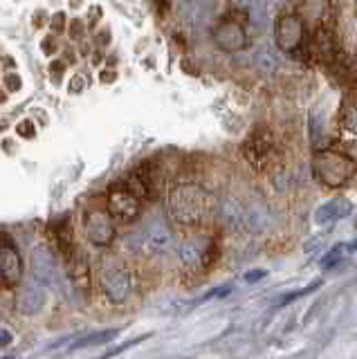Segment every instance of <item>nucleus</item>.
<instances>
[{
	"mask_svg": "<svg viewBox=\"0 0 357 359\" xmlns=\"http://www.w3.org/2000/svg\"><path fill=\"white\" fill-rule=\"evenodd\" d=\"M339 123H342L344 130L357 135V93H353L344 99L342 112H339Z\"/></svg>",
	"mask_w": 357,
	"mask_h": 359,
	"instance_id": "nucleus-16",
	"label": "nucleus"
},
{
	"mask_svg": "<svg viewBox=\"0 0 357 359\" xmlns=\"http://www.w3.org/2000/svg\"><path fill=\"white\" fill-rule=\"evenodd\" d=\"M216 211L214 196L198 184H180L169 196V213L180 224H203Z\"/></svg>",
	"mask_w": 357,
	"mask_h": 359,
	"instance_id": "nucleus-1",
	"label": "nucleus"
},
{
	"mask_svg": "<svg viewBox=\"0 0 357 359\" xmlns=\"http://www.w3.org/2000/svg\"><path fill=\"white\" fill-rule=\"evenodd\" d=\"M0 276L9 285H16L20 276H23V263H20L18 250L9 241L0 245Z\"/></svg>",
	"mask_w": 357,
	"mask_h": 359,
	"instance_id": "nucleus-13",
	"label": "nucleus"
},
{
	"mask_svg": "<svg viewBox=\"0 0 357 359\" xmlns=\"http://www.w3.org/2000/svg\"><path fill=\"white\" fill-rule=\"evenodd\" d=\"M222 220H225L229 227H238V224L245 222V211L241 209L238 202H234V200H227L225 202V207H222Z\"/></svg>",
	"mask_w": 357,
	"mask_h": 359,
	"instance_id": "nucleus-20",
	"label": "nucleus"
},
{
	"mask_svg": "<svg viewBox=\"0 0 357 359\" xmlns=\"http://www.w3.org/2000/svg\"><path fill=\"white\" fill-rule=\"evenodd\" d=\"M102 287L106 292L108 301L124 303L133 292V274L126 267H110L102 274Z\"/></svg>",
	"mask_w": 357,
	"mask_h": 359,
	"instance_id": "nucleus-8",
	"label": "nucleus"
},
{
	"mask_svg": "<svg viewBox=\"0 0 357 359\" xmlns=\"http://www.w3.org/2000/svg\"><path fill=\"white\" fill-rule=\"evenodd\" d=\"M243 153L248 155V160L252 162V166L263 168L276 157V142L270 135V130L259 128L248 142L243 144Z\"/></svg>",
	"mask_w": 357,
	"mask_h": 359,
	"instance_id": "nucleus-5",
	"label": "nucleus"
},
{
	"mask_svg": "<svg viewBox=\"0 0 357 359\" xmlns=\"http://www.w3.org/2000/svg\"><path fill=\"white\" fill-rule=\"evenodd\" d=\"M137 247L149 254H166L173 247V231L162 220H151L147 229L135 233Z\"/></svg>",
	"mask_w": 357,
	"mask_h": 359,
	"instance_id": "nucleus-4",
	"label": "nucleus"
},
{
	"mask_svg": "<svg viewBox=\"0 0 357 359\" xmlns=\"http://www.w3.org/2000/svg\"><path fill=\"white\" fill-rule=\"evenodd\" d=\"M18 135H20V137L32 140V137H34V135H36L34 123H32V121H20V123H18Z\"/></svg>",
	"mask_w": 357,
	"mask_h": 359,
	"instance_id": "nucleus-22",
	"label": "nucleus"
},
{
	"mask_svg": "<svg viewBox=\"0 0 357 359\" xmlns=\"http://www.w3.org/2000/svg\"><path fill=\"white\" fill-rule=\"evenodd\" d=\"M346 252H349V245H337V247H332V250L321 258V267L323 269H328V267H335L337 265L342 258L346 256Z\"/></svg>",
	"mask_w": 357,
	"mask_h": 359,
	"instance_id": "nucleus-21",
	"label": "nucleus"
},
{
	"mask_svg": "<svg viewBox=\"0 0 357 359\" xmlns=\"http://www.w3.org/2000/svg\"><path fill=\"white\" fill-rule=\"evenodd\" d=\"M335 36H332V32H330V27L326 25V27H317L315 29V50H317V54L321 56V59H332L335 56Z\"/></svg>",
	"mask_w": 357,
	"mask_h": 359,
	"instance_id": "nucleus-17",
	"label": "nucleus"
},
{
	"mask_svg": "<svg viewBox=\"0 0 357 359\" xmlns=\"http://www.w3.org/2000/svg\"><path fill=\"white\" fill-rule=\"evenodd\" d=\"M353 211V205L346 198H335L328 200L326 205H321L315 211V222L317 224H330V222H337L342 218H346L349 213Z\"/></svg>",
	"mask_w": 357,
	"mask_h": 359,
	"instance_id": "nucleus-15",
	"label": "nucleus"
},
{
	"mask_svg": "<svg viewBox=\"0 0 357 359\" xmlns=\"http://www.w3.org/2000/svg\"><path fill=\"white\" fill-rule=\"evenodd\" d=\"M254 61H256V67L263 72V74H272L276 70V56L270 48H259V52H256L254 56Z\"/></svg>",
	"mask_w": 357,
	"mask_h": 359,
	"instance_id": "nucleus-19",
	"label": "nucleus"
},
{
	"mask_svg": "<svg viewBox=\"0 0 357 359\" xmlns=\"http://www.w3.org/2000/svg\"><path fill=\"white\" fill-rule=\"evenodd\" d=\"M83 229H86L88 241L99 247H106L115 241V224H113L110 211H90L86 216Z\"/></svg>",
	"mask_w": 357,
	"mask_h": 359,
	"instance_id": "nucleus-9",
	"label": "nucleus"
},
{
	"mask_svg": "<svg viewBox=\"0 0 357 359\" xmlns=\"http://www.w3.org/2000/svg\"><path fill=\"white\" fill-rule=\"evenodd\" d=\"M312 173L323 187L337 189L349 184L355 175V162L346 153L321 149L312 157Z\"/></svg>",
	"mask_w": 357,
	"mask_h": 359,
	"instance_id": "nucleus-2",
	"label": "nucleus"
},
{
	"mask_svg": "<svg viewBox=\"0 0 357 359\" xmlns=\"http://www.w3.org/2000/svg\"><path fill=\"white\" fill-rule=\"evenodd\" d=\"M274 36L278 50L285 54H297L304 45V20L297 14H283L278 16L274 25Z\"/></svg>",
	"mask_w": 357,
	"mask_h": 359,
	"instance_id": "nucleus-3",
	"label": "nucleus"
},
{
	"mask_svg": "<svg viewBox=\"0 0 357 359\" xmlns=\"http://www.w3.org/2000/svg\"><path fill=\"white\" fill-rule=\"evenodd\" d=\"M211 36L222 52H241L248 45V32H245L241 20L234 18H222L211 32Z\"/></svg>",
	"mask_w": 357,
	"mask_h": 359,
	"instance_id": "nucleus-6",
	"label": "nucleus"
},
{
	"mask_svg": "<svg viewBox=\"0 0 357 359\" xmlns=\"http://www.w3.org/2000/svg\"><path fill=\"white\" fill-rule=\"evenodd\" d=\"M63 20H65L63 14H57V16H54V22H52L54 29H63Z\"/></svg>",
	"mask_w": 357,
	"mask_h": 359,
	"instance_id": "nucleus-26",
	"label": "nucleus"
},
{
	"mask_svg": "<svg viewBox=\"0 0 357 359\" xmlns=\"http://www.w3.org/2000/svg\"><path fill=\"white\" fill-rule=\"evenodd\" d=\"M299 16L304 22L326 27L330 18V0H299Z\"/></svg>",
	"mask_w": 357,
	"mask_h": 359,
	"instance_id": "nucleus-14",
	"label": "nucleus"
},
{
	"mask_svg": "<svg viewBox=\"0 0 357 359\" xmlns=\"http://www.w3.org/2000/svg\"><path fill=\"white\" fill-rule=\"evenodd\" d=\"M236 3H238V5H250L252 0H236Z\"/></svg>",
	"mask_w": 357,
	"mask_h": 359,
	"instance_id": "nucleus-27",
	"label": "nucleus"
},
{
	"mask_svg": "<svg viewBox=\"0 0 357 359\" xmlns=\"http://www.w3.org/2000/svg\"><path fill=\"white\" fill-rule=\"evenodd\" d=\"M14 341V337H12V332L9 330H5V328H0V348H5V346H9Z\"/></svg>",
	"mask_w": 357,
	"mask_h": 359,
	"instance_id": "nucleus-24",
	"label": "nucleus"
},
{
	"mask_svg": "<svg viewBox=\"0 0 357 359\" xmlns=\"http://www.w3.org/2000/svg\"><path fill=\"white\" fill-rule=\"evenodd\" d=\"M5 83H7V88L14 93V90H18V88H20V79H18L16 74H7V76H5Z\"/></svg>",
	"mask_w": 357,
	"mask_h": 359,
	"instance_id": "nucleus-23",
	"label": "nucleus"
},
{
	"mask_svg": "<svg viewBox=\"0 0 357 359\" xmlns=\"http://www.w3.org/2000/svg\"><path fill=\"white\" fill-rule=\"evenodd\" d=\"M216 252V245L209 241H200V238H189L180 245V263L187 267H196V265H209V254Z\"/></svg>",
	"mask_w": 357,
	"mask_h": 359,
	"instance_id": "nucleus-12",
	"label": "nucleus"
},
{
	"mask_svg": "<svg viewBox=\"0 0 357 359\" xmlns=\"http://www.w3.org/2000/svg\"><path fill=\"white\" fill-rule=\"evenodd\" d=\"M32 274H34V278L43 285L61 287L57 258H54V254L48 247H34V252H32Z\"/></svg>",
	"mask_w": 357,
	"mask_h": 359,
	"instance_id": "nucleus-7",
	"label": "nucleus"
},
{
	"mask_svg": "<svg viewBox=\"0 0 357 359\" xmlns=\"http://www.w3.org/2000/svg\"><path fill=\"white\" fill-rule=\"evenodd\" d=\"M140 196L133 194L130 189H115L110 191L108 196V211L113 218H119V220H135L140 216Z\"/></svg>",
	"mask_w": 357,
	"mask_h": 359,
	"instance_id": "nucleus-10",
	"label": "nucleus"
},
{
	"mask_svg": "<svg viewBox=\"0 0 357 359\" xmlns=\"http://www.w3.org/2000/svg\"><path fill=\"white\" fill-rule=\"evenodd\" d=\"M119 334V328H110V330H97L81 337L72 348H88V346H102V344H110Z\"/></svg>",
	"mask_w": 357,
	"mask_h": 359,
	"instance_id": "nucleus-18",
	"label": "nucleus"
},
{
	"mask_svg": "<svg viewBox=\"0 0 357 359\" xmlns=\"http://www.w3.org/2000/svg\"><path fill=\"white\" fill-rule=\"evenodd\" d=\"M267 272H265V269H254V272L252 274H248V276H245V280H250V283H254V280H259V278H263Z\"/></svg>",
	"mask_w": 357,
	"mask_h": 359,
	"instance_id": "nucleus-25",
	"label": "nucleus"
},
{
	"mask_svg": "<svg viewBox=\"0 0 357 359\" xmlns=\"http://www.w3.org/2000/svg\"><path fill=\"white\" fill-rule=\"evenodd\" d=\"M46 290H43V283L39 280H29L23 287L18 290V297H16V308L20 314L25 317H34L39 314L43 308H46Z\"/></svg>",
	"mask_w": 357,
	"mask_h": 359,
	"instance_id": "nucleus-11",
	"label": "nucleus"
}]
</instances>
